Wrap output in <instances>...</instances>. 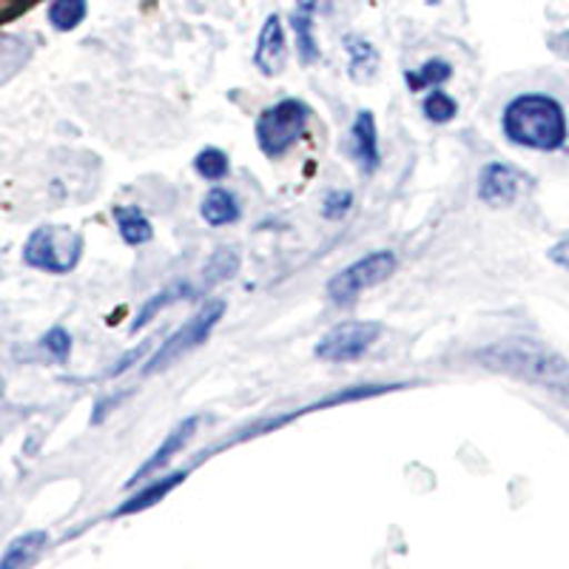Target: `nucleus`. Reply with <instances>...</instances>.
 I'll return each mask as SVG.
<instances>
[{
  "instance_id": "21",
  "label": "nucleus",
  "mask_w": 569,
  "mask_h": 569,
  "mask_svg": "<svg viewBox=\"0 0 569 569\" xmlns=\"http://www.w3.org/2000/svg\"><path fill=\"white\" fill-rule=\"evenodd\" d=\"M188 293H191V288L188 284H174V288H169V291H160L154 299H149V302L142 305V311L137 313L134 325H131V333H137V330L142 328V325H149L151 319L157 317V313L162 311V308H169L171 302H177V299H186Z\"/></svg>"
},
{
  "instance_id": "13",
  "label": "nucleus",
  "mask_w": 569,
  "mask_h": 569,
  "mask_svg": "<svg viewBox=\"0 0 569 569\" xmlns=\"http://www.w3.org/2000/svg\"><path fill=\"white\" fill-rule=\"evenodd\" d=\"M345 49H348L350 54V78H353L356 83H368V80H373L376 69H379V52H376L373 46L365 38L350 34V38H345Z\"/></svg>"
},
{
  "instance_id": "29",
  "label": "nucleus",
  "mask_w": 569,
  "mask_h": 569,
  "mask_svg": "<svg viewBox=\"0 0 569 569\" xmlns=\"http://www.w3.org/2000/svg\"><path fill=\"white\" fill-rule=\"evenodd\" d=\"M550 257L556 259L558 266H563L569 271V240L567 242H558V246L550 251Z\"/></svg>"
},
{
  "instance_id": "30",
  "label": "nucleus",
  "mask_w": 569,
  "mask_h": 569,
  "mask_svg": "<svg viewBox=\"0 0 569 569\" xmlns=\"http://www.w3.org/2000/svg\"><path fill=\"white\" fill-rule=\"evenodd\" d=\"M325 7H328V0H297L299 12H308V14L319 12V9H325Z\"/></svg>"
},
{
  "instance_id": "1",
  "label": "nucleus",
  "mask_w": 569,
  "mask_h": 569,
  "mask_svg": "<svg viewBox=\"0 0 569 569\" xmlns=\"http://www.w3.org/2000/svg\"><path fill=\"white\" fill-rule=\"evenodd\" d=\"M476 362L496 373L516 376L521 382L547 390H569V362L558 350L536 339H501L476 353Z\"/></svg>"
},
{
  "instance_id": "2",
  "label": "nucleus",
  "mask_w": 569,
  "mask_h": 569,
  "mask_svg": "<svg viewBox=\"0 0 569 569\" xmlns=\"http://www.w3.org/2000/svg\"><path fill=\"white\" fill-rule=\"evenodd\" d=\"M505 137L521 149L558 151L567 142V111L550 94H518L510 100L501 120Z\"/></svg>"
},
{
  "instance_id": "3",
  "label": "nucleus",
  "mask_w": 569,
  "mask_h": 569,
  "mask_svg": "<svg viewBox=\"0 0 569 569\" xmlns=\"http://www.w3.org/2000/svg\"><path fill=\"white\" fill-rule=\"evenodd\" d=\"M83 257V237L66 226H40L23 246V262L46 273H69Z\"/></svg>"
},
{
  "instance_id": "11",
  "label": "nucleus",
  "mask_w": 569,
  "mask_h": 569,
  "mask_svg": "<svg viewBox=\"0 0 569 569\" xmlns=\"http://www.w3.org/2000/svg\"><path fill=\"white\" fill-rule=\"evenodd\" d=\"M194 430H197V416H191V419L180 421V425H177L174 430H171V433L166 436V441H162V445L157 447L154 456H151V459L146 461V465H142L140 470L134 472V479L129 481V487L131 485H140L142 479H149L151 472H157V470H160V467L169 465V461L174 459L177 453H180L182 445H186V441L191 439V433H194Z\"/></svg>"
},
{
  "instance_id": "19",
  "label": "nucleus",
  "mask_w": 569,
  "mask_h": 569,
  "mask_svg": "<svg viewBox=\"0 0 569 569\" xmlns=\"http://www.w3.org/2000/svg\"><path fill=\"white\" fill-rule=\"evenodd\" d=\"M313 14L308 12H293L291 14V27L293 32H297V46H299V60H302L305 66H311L319 60V46H317V38H313V23H311Z\"/></svg>"
},
{
  "instance_id": "18",
  "label": "nucleus",
  "mask_w": 569,
  "mask_h": 569,
  "mask_svg": "<svg viewBox=\"0 0 569 569\" xmlns=\"http://www.w3.org/2000/svg\"><path fill=\"white\" fill-rule=\"evenodd\" d=\"M450 78H453V66L447 63V60L433 58L427 60L419 71H408V74H405V83H408L410 91H421L427 89V86H439Z\"/></svg>"
},
{
  "instance_id": "7",
  "label": "nucleus",
  "mask_w": 569,
  "mask_h": 569,
  "mask_svg": "<svg viewBox=\"0 0 569 569\" xmlns=\"http://www.w3.org/2000/svg\"><path fill=\"white\" fill-rule=\"evenodd\" d=\"M379 333H382V325L376 322H342L319 339L313 353L325 362H353L373 348Z\"/></svg>"
},
{
  "instance_id": "5",
  "label": "nucleus",
  "mask_w": 569,
  "mask_h": 569,
  "mask_svg": "<svg viewBox=\"0 0 569 569\" xmlns=\"http://www.w3.org/2000/svg\"><path fill=\"white\" fill-rule=\"evenodd\" d=\"M222 313H226V302H208L194 319H188V322L177 330L174 337L166 339V345H162V348L151 356L149 365L142 368V373L146 376L160 373V370H166L169 365H174L180 356H186L188 350L200 348V345L211 337V330L217 328V322L222 319Z\"/></svg>"
},
{
  "instance_id": "24",
  "label": "nucleus",
  "mask_w": 569,
  "mask_h": 569,
  "mask_svg": "<svg viewBox=\"0 0 569 569\" xmlns=\"http://www.w3.org/2000/svg\"><path fill=\"white\" fill-rule=\"evenodd\" d=\"M237 268H240V257H237V251H231V248H220V251L211 257V262L206 266V277L211 279V282H222V279L233 277Z\"/></svg>"
},
{
  "instance_id": "6",
  "label": "nucleus",
  "mask_w": 569,
  "mask_h": 569,
  "mask_svg": "<svg viewBox=\"0 0 569 569\" xmlns=\"http://www.w3.org/2000/svg\"><path fill=\"white\" fill-rule=\"evenodd\" d=\"M393 271H396V253L373 251L330 279L328 297L333 299V302H350V299H356L362 291L373 288V284L385 282Z\"/></svg>"
},
{
  "instance_id": "14",
  "label": "nucleus",
  "mask_w": 569,
  "mask_h": 569,
  "mask_svg": "<svg viewBox=\"0 0 569 569\" xmlns=\"http://www.w3.org/2000/svg\"><path fill=\"white\" fill-rule=\"evenodd\" d=\"M182 479H186V472H171V476H166V479L154 481V485H149L146 490L137 492L134 498H129L120 510L114 512V516H131V512H140V510H149V507H154L160 498L169 496L174 487L182 485Z\"/></svg>"
},
{
  "instance_id": "26",
  "label": "nucleus",
  "mask_w": 569,
  "mask_h": 569,
  "mask_svg": "<svg viewBox=\"0 0 569 569\" xmlns=\"http://www.w3.org/2000/svg\"><path fill=\"white\" fill-rule=\"evenodd\" d=\"M40 0H0V27L14 23L18 18L29 12V9L38 7Z\"/></svg>"
},
{
  "instance_id": "8",
  "label": "nucleus",
  "mask_w": 569,
  "mask_h": 569,
  "mask_svg": "<svg viewBox=\"0 0 569 569\" xmlns=\"http://www.w3.org/2000/svg\"><path fill=\"white\" fill-rule=\"evenodd\" d=\"M253 63L266 78H277L282 74L284 63H288V46H284V29L279 14H268L262 23V32L257 40V52H253Z\"/></svg>"
},
{
  "instance_id": "25",
  "label": "nucleus",
  "mask_w": 569,
  "mask_h": 569,
  "mask_svg": "<svg viewBox=\"0 0 569 569\" xmlns=\"http://www.w3.org/2000/svg\"><path fill=\"white\" fill-rule=\"evenodd\" d=\"M43 348L49 350V353L54 356V359H60V362H66L71 353V337L69 330L63 328H52L49 333L43 337Z\"/></svg>"
},
{
  "instance_id": "28",
  "label": "nucleus",
  "mask_w": 569,
  "mask_h": 569,
  "mask_svg": "<svg viewBox=\"0 0 569 569\" xmlns=\"http://www.w3.org/2000/svg\"><path fill=\"white\" fill-rule=\"evenodd\" d=\"M142 350H146V348H137V350H131L129 356H123V359H120V362H117L114 368H111V373H109V376H120V373H123V370H129L131 365H134L137 359H140Z\"/></svg>"
},
{
  "instance_id": "12",
  "label": "nucleus",
  "mask_w": 569,
  "mask_h": 569,
  "mask_svg": "<svg viewBox=\"0 0 569 569\" xmlns=\"http://www.w3.org/2000/svg\"><path fill=\"white\" fill-rule=\"evenodd\" d=\"M46 541H49V536H46L43 530L23 532V536L14 538V541L7 547V556L0 558V569L29 567V563H32L34 558H38L40 552H43Z\"/></svg>"
},
{
  "instance_id": "17",
  "label": "nucleus",
  "mask_w": 569,
  "mask_h": 569,
  "mask_svg": "<svg viewBox=\"0 0 569 569\" xmlns=\"http://www.w3.org/2000/svg\"><path fill=\"white\" fill-rule=\"evenodd\" d=\"M86 12H89L86 0H54L49 7V23L58 32H71V29H78L83 23Z\"/></svg>"
},
{
  "instance_id": "16",
  "label": "nucleus",
  "mask_w": 569,
  "mask_h": 569,
  "mask_svg": "<svg viewBox=\"0 0 569 569\" xmlns=\"http://www.w3.org/2000/svg\"><path fill=\"white\" fill-rule=\"evenodd\" d=\"M114 220L120 226V237H123L129 246H142L154 237V228H151L149 217L140 211V208H114Z\"/></svg>"
},
{
  "instance_id": "9",
  "label": "nucleus",
  "mask_w": 569,
  "mask_h": 569,
  "mask_svg": "<svg viewBox=\"0 0 569 569\" xmlns=\"http://www.w3.org/2000/svg\"><path fill=\"white\" fill-rule=\"evenodd\" d=\"M518 188H521V174L505 166V162H490L481 171L479 197L487 206H512L518 197Z\"/></svg>"
},
{
  "instance_id": "4",
  "label": "nucleus",
  "mask_w": 569,
  "mask_h": 569,
  "mask_svg": "<svg viewBox=\"0 0 569 569\" xmlns=\"http://www.w3.org/2000/svg\"><path fill=\"white\" fill-rule=\"evenodd\" d=\"M308 117L311 109L299 100H279L271 109H266L257 120V142L266 157L288 154L293 142L308 129Z\"/></svg>"
},
{
  "instance_id": "20",
  "label": "nucleus",
  "mask_w": 569,
  "mask_h": 569,
  "mask_svg": "<svg viewBox=\"0 0 569 569\" xmlns=\"http://www.w3.org/2000/svg\"><path fill=\"white\" fill-rule=\"evenodd\" d=\"M23 40L0 34V83H7L12 74H18L20 66L27 63L29 49H23Z\"/></svg>"
},
{
  "instance_id": "15",
  "label": "nucleus",
  "mask_w": 569,
  "mask_h": 569,
  "mask_svg": "<svg viewBox=\"0 0 569 569\" xmlns=\"http://www.w3.org/2000/svg\"><path fill=\"white\" fill-rule=\"evenodd\" d=\"M200 213L208 226H228V222L240 220V206H237V200H233L228 191L211 188L206 194V200H202Z\"/></svg>"
},
{
  "instance_id": "23",
  "label": "nucleus",
  "mask_w": 569,
  "mask_h": 569,
  "mask_svg": "<svg viewBox=\"0 0 569 569\" xmlns=\"http://www.w3.org/2000/svg\"><path fill=\"white\" fill-rule=\"evenodd\" d=\"M421 111H425L430 123H450V120L459 114V103H456L447 91H433V94L425 100Z\"/></svg>"
},
{
  "instance_id": "22",
  "label": "nucleus",
  "mask_w": 569,
  "mask_h": 569,
  "mask_svg": "<svg viewBox=\"0 0 569 569\" xmlns=\"http://www.w3.org/2000/svg\"><path fill=\"white\" fill-rule=\"evenodd\" d=\"M194 169L202 180H226L228 171H231V162H228V154L220 149H202L194 160Z\"/></svg>"
},
{
  "instance_id": "10",
  "label": "nucleus",
  "mask_w": 569,
  "mask_h": 569,
  "mask_svg": "<svg viewBox=\"0 0 569 569\" xmlns=\"http://www.w3.org/2000/svg\"><path fill=\"white\" fill-rule=\"evenodd\" d=\"M350 154L356 157L365 174L379 169V137H376V120L370 111H359L350 126Z\"/></svg>"
},
{
  "instance_id": "27",
  "label": "nucleus",
  "mask_w": 569,
  "mask_h": 569,
  "mask_svg": "<svg viewBox=\"0 0 569 569\" xmlns=\"http://www.w3.org/2000/svg\"><path fill=\"white\" fill-rule=\"evenodd\" d=\"M350 202H353V194H350V191H333V194L325 197V217H328V220H339V217H345V213L350 211Z\"/></svg>"
}]
</instances>
